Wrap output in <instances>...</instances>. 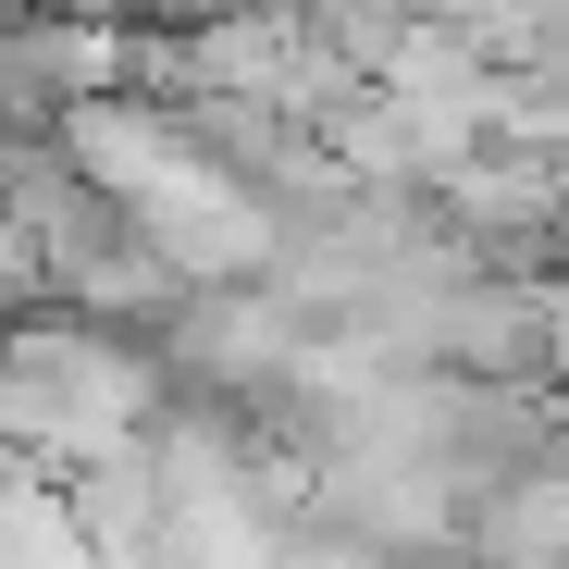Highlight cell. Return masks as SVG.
Here are the masks:
<instances>
[{
	"label": "cell",
	"mask_w": 569,
	"mask_h": 569,
	"mask_svg": "<svg viewBox=\"0 0 569 569\" xmlns=\"http://www.w3.org/2000/svg\"><path fill=\"white\" fill-rule=\"evenodd\" d=\"M421 347L458 371V385L532 397V272H520V284H508V272H458V284H433Z\"/></svg>",
	"instance_id": "cell-1"
},
{
	"label": "cell",
	"mask_w": 569,
	"mask_h": 569,
	"mask_svg": "<svg viewBox=\"0 0 569 569\" xmlns=\"http://www.w3.org/2000/svg\"><path fill=\"white\" fill-rule=\"evenodd\" d=\"M545 470H569V397H545Z\"/></svg>",
	"instance_id": "cell-2"
}]
</instances>
